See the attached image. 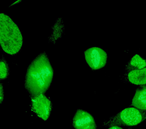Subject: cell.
<instances>
[{
  "label": "cell",
  "instance_id": "7c38bea8",
  "mask_svg": "<svg viewBox=\"0 0 146 129\" xmlns=\"http://www.w3.org/2000/svg\"><path fill=\"white\" fill-rule=\"evenodd\" d=\"M0 98H1V104H2L4 99V92H3V87L2 83L1 84V88H0Z\"/></svg>",
  "mask_w": 146,
  "mask_h": 129
},
{
  "label": "cell",
  "instance_id": "3957f363",
  "mask_svg": "<svg viewBox=\"0 0 146 129\" xmlns=\"http://www.w3.org/2000/svg\"><path fill=\"white\" fill-rule=\"evenodd\" d=\"M146 120V111L134 107L123 110L103 122L104 126H133L139 125Z\"/></svg>",
  "mask_w": 146,
  "mask_h": 129
},
{
  "label": "cell",
  "instance_id": "6da1fadb",
  "mask_svg": "<svg viewBox=\"0 0 146 129\" xmlns=\"http://www.w3.org/2000/svg\"><path fill=\"white\" fill-rule=\"evenodd\" d=\"M54 70L45 52L40 53L31 62L26 71L25 87L32 97L44 94L50 88Z\"/></svg>",
  "mask_w": 146,
  "mask_h": 129
},
{
  "label": "cell",
  "instance_id": "4fadbf2b",
  "mask_svg": "<svg viewBox=\"0 0 146 129\" xmlns=\"http://www.w3.org/2000/svg\"><path fill=\"white\" fill-rule=\"evenodd\" d=\"M108 129H123V128L121 127L117 126H112L110 127Z\"/></svg>",
  "mask_w": 146,
  "mask_h": 129
},
{
  "label": "cell",
  "instance_id": "9c48e42d",
  "mask_svg": "<svg viewBox=\"0 0 146 129\" xmlns=\"http://www.w3.org/2000/svg\"><path fill=\"white\" fill-rule=\"evenodd\" d=\"M146 67V58L138 54L134 55L125 65V72L134 70L142 69Z\"/></svg>",
  "mask_w": 146,
  "mask_h": 129
},
{
  "label": "cell",
  "instance_id": "8fae6325",
  "mask_svg": "<svg viewBox=\"0 0 146 129\" xmlns=\"http://www.w3.org/2000/svg\"><path fill=\"white\" fill-rule=\"evenodd\" d=\"M1 75L0 79L1 80H4L7 79L9 75V68L7 62L5 58L2 56L1 60Z\"/></svg>",
  "mask_w": 146,
  "mask_h": 129
},
{
  "label": "cell",
  "instance_id": "7a4b0ae2",
  "mask_svg": "<svg viewBox=\"0 0 146 129\" xmlns=\"http://www.w3.org/2000/svg\"><path fill=\"white\" fill-rule=\"evenodd\" d=\"M0 41L2 49L10 55L18 54L23 46L19 27L9 15L2 13L0 14Z\"/></svg>",
  "mask_w": 146,
  "mask_h": 129
},
{
  "label": "cell",
  "instance_id": "52a82bcc",
  "mask_svg": "<svg viewBox=\"0 0 146 129\" xmlns=\"http://www.w3.org/2000/svg\"><path fill=\"white\" fill-rule=\"evenodd\" d=\"M122 79L125 82L135 85L146 84V67L140 70H132L125 72Z\"/></svg>",
  "mask_w": 146,
  "mask_h": 129
},
{
  "label": "cell",
  "instance_id": "ba28073f",
  "mask_svg": "<svg viewBox=\"0 0 146 129\" xmlns=\"http://www.w3.org/2000/svg\"><path fill=\"white\" fill-rule=\"evenodd\" d=\"M131 106L146 111V85L141 86L136 89Z\"/></svg>",
  "mask_w": 146,
  "mask_h": 129
},
{
  "label": "cell",
  "instance_id": "5b68a950",
  "mask_svg": "<svg viewBox=\"0 0 146 129\" xmlns=\"http://www.w3.org/2000/svg\"><path fill=\"white\" fill-rule=\"evenodd\" d=\"M32 107L33 111L38 117L44 121L50 117L52 109L51 101L44 94L32 97Z\"/></svg>",
  "mask_w": 146,
  "mask_h": 129
},
{
  "label": "cell",
  "instance_id": "277c9868",
  "mask_svg": "<svg viewBox=\"0 0 146 129\" xmlns=\"http://www.w3.org/2000/svg\"><path fill=\"white\" fill-rule=\"evenodd\" d=\"M86 62L92 69L97 70L104 67L107 64V53L102 48L92 47L84 52Z\"/></svg>",
  "mask_w": 146,
  "mask_h": 129
},
{
  "label": "cell",
  "instance_id": "30bf717a",
  "mask_svg": "<svg viewBox=\"0 0 146 129\" xmlns=\"http://www.w3.org/2000/svg\"><path fill=\"white\" fill-rule=\"evenodd\" d=\"M52 29V34L49 37V40L50 42L55 44L58 39L61 38L64 30V25L61 18L58 19Z\"/></svg>",
  "mask_w": 146,
  "mask_h": 129
},
{
  "label": "cell",
  "instance_id": "8992f818",
  "mask_svg": "<svg viewBox=\"0 0 146 129\" xmlns=\"http://www.w3.org/2000/svg\"><path fill=\"white\" fill-rule=\"evenodd\" d=\"M73 125L75 129H97L93 116L88 112L78 109L73 119Z\"/></svg>",
  "mask_w": 146,
  "mask_h": 129
}]
</instances>
